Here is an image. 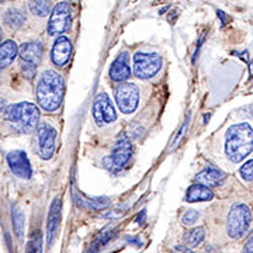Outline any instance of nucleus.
Listing matches in <instances>:
<instances>
[{
  "mask_svg": "<svg viewBox=\"0 0 253 253\" xmlns=\"http://www.w3.org/2000/svg\"><path fill=\"white\" fill-rule=\"evenodd\" d=\"M63 91L65 83L62 76L55 71H45L40 76L36 89V97L40 107L48 113L58 110L62 103Z\"/></svg>",
  "mask_w": 253,
  "mask_h": 253,
  "instance_id": "1",
  "label": "nucleus"
},
{
  "mask_svg": "<svg viewBox=\"0 0 253 253\" xmlns=\"http://www.w3.org/2000/svg\"><path fill=\"white\" fill-rule=\"evenodd\" d=\"M253 151V128L248 123L229 126L225 135V154L231 162L239 163Z\"/></svg>",
  "mask_w": 253,
  "mask_h": 253,
  "instance_id": "2",
  "label": "nucleus"
},
{
  "mask_svg": "<svg viewBox=\"0 0 253 253\" xmlns=\"http://www.w3.org/2000/svg\"><path fill=\"white\" fill-rule=\"evenodd\" d=\"M4 116L9 126L18 134H30L33 129H36L38 120H40V111L33 103H18L14 106H10L9 109L4 110Z\"/></svg>",
  "mask_w": 253,
  "mask_h": 253,
  "instance_id": "3",
  "label": "nucleus"
},
{
  "mask_svg": "<svg viewBox=\"0 0 253 253\" xmlns=\"http://www.w3.org/2000/svg\"><path fill=\"white\" fill-rule=\"evenodd\" d=\"M252 222V212L246 204L236 203L232 206L229 215H228V222H226V232L229 238L232 239H242Z\"/></svg>",
  "mask_w": 253,
  "mask_h": 253,
  "instance_id": "4",
  "label": "nucleus"
},
{
  "mask_svg": "<svg viewBox=\"0 0 253 253\" xmlns=\"http://www.w3.org/2000/svg\"><path fill=\"white\" fill-rule=\"evenodd\" d=\"M134 75L138 79H151L162 68V58L155 52H136L134 55Z\"/></svg>",
  "mask_w": 253,
  "mask_h": 253,
  "instance_id": "5",
  "label": "nucleus"
},
{
  "mask_svg": "<svg viewBox=\"0 0 253 253\" xmlns=\"http://www.w3.org/2000/svg\"><path fill=\"white\" fill-rule=\"evenodd\" d=\"M131 156H132V145L126 135H123L121 138H118V141L113 148V152L109 158L104 159V163L107 165L109 169L118 172L126 168Z\"/></svg>",
  "mask_w": 253,
  "mask_h": 253,
  "instance_id": "6",
  "label": "nucleus"
},
{
  "mask_svg": "<svg viewBox=\"0 0 253 253\" xmlns=\"http://www.w3.org/2000/svg\"><path fill=\"white\" fill-rule=\"evenodd\" d=\"M72 13L71 6L66 1H59L51 13L48 21V34L49 36H59L71 27Z\"/></svg>",
  "mask_w": 253,
  "mask_h": 253,
  "instance_id": "7",
  "label": "nucleus"
},
{
  "mask_svg": "<svg viewBox=\"0 0 253 253\" xmlns=\"http://www.w3.org/2000/svg\"><path fill=\"white\" fill-rule=\"evenodd\" d=\"M118 109L124 114L134 113L139 104V90L134 83H121L114 90Z\"/></svg>",
  "mask_w": 253,
  "mask_h": 253,
  "instance_id": "8",
  "label": "nucleus"
},
{
  "mask_svg": "<svg viewBox=\"0 0 253 253\" xmlns=\"http://www.w3.org/2000/svg\"><path fill=\"white\" fill-rule=\"evenodd\" d=\"M93 118L99 126L113 124L117 120L116 109L106 93H99L93 103Z\"/></svg>",
  "mask_w": 253,
  "mask_h": 253,
  "instance_id": "9",
  "label": "nucleus"
},
{
  "mask_svg": "<svg viewBox=\"0 0 253 253\" xmlns=\"http://www.w3.org/2000/svg\"><path fill=\"white\" fill-rule=\"evenodd\" d=\"M37 138H38V151L42 159H51L55 152V138L56 131L48 123H40L37 126Z\"/></svg>",
  "mask_w": 253,
  "mask_h": 253,
  "instance_id": "10",
  "label": "nucleus"
},
{
  "mask_svg": "<svg viewBox=\"0 0 253 253\" xmlns=\"http://www.w3.org/2000/svg\"><path fill=\"white\" fill-rule=\"evenodd\" d=\"M7 163H9L10 170L14 173L17 177L24 179V180H27V179L31 177L33 170H31V166H30L26 152H23V151H13V152H10L7 155Z\"/></svg>",
  "mask_w": 253,
  "mask_h": 253,
  "instance_id": "11",
  "label": "nucleus"
},
{
  "mask_svg": "<svg viewBox=\"0 0 253 253\" xmlns=\"http://www.w3.org/2000/svg\"><path fill=\"white\" fill-rule=\"evenodd\" d=\"M61 208H62V200L56 197L51 204L49 214H48V222H46V235H48V245L54 244L58 229H59V221H61Z\"/></svg>",
  "mask_w": 253,
  "mask_h": 253,
  "instance_id": "12",
  "label": "nucleus"
},
{
  "mask_svg": "<svg viewBox=\"0 0 253 253\" xmlns=\"http://www.w3.org/2000/svg\"><path fill=\"white\" fill-rule=\"evenodd\" d=\"M129 55L128 52H121L118 55V58L113 62L111 68H110V78L111 81L123 83L126 82L129 76H131V68H129Z\"/></svg>",
  "mask_w": 253,
  "mask_h": 253,
  "instance_id": "13",
  "label": "nucleus"
},
{
  "mask_svg": "<svg viewBox=\"0 0 253 253\" xmlns=\"http://www.w3.org/2000/svg\"><path fill=\"white\" fill-rule=\"evenodd\" d=\"M72 54V42L66 37H58L52 46V62L56 66H65Z\"/></svg>",
  "mask_w": 253,
  "mask_h": 253,
  "instance_id": "14",
  "label": "nucleus"
},
{
  "mask_svg": "<svg viewBox=\"0 0 253 253\" xmlns=\"http://www.w3.org/2000/svg\"><path fill=\"white\" fill-rule=\"evenodd\" d=\"M226 179V174L218 168H206L204 170L196 176V181L201 183L207 187H217L221 186Z\"/></svg>",
  "mask_w": 253,
  "mask_h": 253,
  "instance_id": "15",
  "label": "nucleus"
},
{
  "mask_svg": "<svg viewBox=\"0 0 253 253\" xmlns=\"http://www.w3.org/2000/svg\"><path fill=\"white\" fill-rule=\"evenodd\" d=\"M20 58L21 62L34 63L38 66L42 58V44L40 41H30L20 46Z\"/></svg>",
  "mask_w": 253,
  "mask_h": 253,
  "instance_id": "16",
  "label": "nucleus"
},
{
  "mask_svg": "<svg viewBox=\"0 0 253 253\" xmlns=\"http://www.w3.org/2000/svg\"><path fill=\"white\" fill-rule=\"evenodd\" d=\"M73 201L78 207L83 210H104L110 206V200L107 197L87 199L76 189H73Z\"/></svg>",
  "mask_w": 253,
  "mask_h": 253,
  "instance_id": "17",
  "label": "nucleus"
},
{
  "mask_svg": "<svg viewBox=\"0 0 253 253\" xmlns=\"http://www.w3.org/2000/svg\"><path fill=\"white\" fill-rule=\"evenodd\" d=\"M214 199V193L208 189L207 186L201 184V183H196L193 186H190L186 194V200L189 203H199V201H210Z\"/></svg>",
  "mask_w": 253,
  "mask_h": 253,
  "instance_id": "18",
  "label": "nucleus"
},
{
  "mask_svg": "<svg viewBox=\"0 0 253 253\" xmlns=\"http://www.w3.org/2000/svg\"><path fill=\"white\" fill-rule=\"evenodd\" d=\"M18 49L14 41L9 40V41L1 42V46H0V65H1V69L7 68L10 63L16 59Z\"/></svg>",
  "mask_w": 253,
  "mask_h": 253,
  "instance_id": "19",
  "label": "nucleus"
},
{
  "mask_svg": "<svg viewBox=\"0 0 253 253\" xmlns=\"http://www.w3.org/2000/svg\"><path fill=\"white\" fill-rule=\"evenodd\" d=\"M28 9L34 16L45 17L51 11V0H30Z\"/></svg>",
  "mask_w": 253,
  "mask_h": 253,
  "instance_id": "20",
  "label": "nucleus"
},
{
  "mask_svg": "<svg viewBox=\"0 0 253 253\" xmlns=\"http://www.w3.org/2000/svg\"><path fill=\"white\" fill-rule=\"evenodd\" d=\"M4 21L10 28H18L21 27L26 21V17L23 14V11H20L17 9H11L9 11H6L4 14Z\"/></svg>",
  "mask_w": 253,
  "mask_h": 253,
  "instance_id": "21",
  "label": "nucleus"
},
{
  "mask_svg": "<svg viewBox=\"0 0 253 253\" xmlns=\"http://www.w3.org/2000/svg\"><path fill=\"white\" fill-rule=\"evenodd\" d=\"M13 228L14 232L20 241H23V235H24V214L21 210H18L17 207H13Z\"/></svg>",
  "mask_w": 253,
  "mask_h": 253,
  "instance_id": "22",
  "label": "nucleus"
},
{
  "mask_svg": "<svg viewBox=\"0 0 253 253\" xmlns=\"http://www.w3.org/2000/svg\"><path fill=\"white\" fill-rule=\"evenodd\" d=\"M204 238H206L204 228H194V229H191V231L187 232V235H186V244L191 246V248H196V246H199L204 241Z\"/></svg>",
  "mask_w": 253,
  "mask_h": 253,
  "instance_id": "23",
  "label": "nucleus"
},
{
  "mask_svg": "<svg viewBox=\"0 0 253 253\" xmlns=\"http://www.w3.org/2000/svg\"><path fill=\"white\" fill-rule=\"evenodd\" d=\"M111 231H104V232H101L99 236H97V239L90 245V248L87 249V252L86 253H99V251L104 246V245L109 242V239L111 238Z\"/></svg>",
  "mask_w": 253,
  "mask_h": 253,
  "instance_id": "24",
  "label": "nucleus"
},
{
  "mask_svg": "<svg viewBox=\"0 0 253 253\" xmlns=\"http://www.w3.org/2000/svg\"><path fill=\"white\" fill-rule=\"evenodd\" d=\"M27 253H42V241H41L40 232H37V235L33 238V241L28 244Z\"/></svg>",
  "mask_w": 253,
  "mask_h": 253,
  "instance_id": "25",
  "label": "nucleus"
},
{
  "mask_svg": "<svg viewBox=\"0 0 253 253\" xmlns=\"http://www.w3.org/2000/svg\"><path fill=\"white\" fill-rule=\"evenodd\" d=\"M239 174L245 181L253 180V159L245 163L244 166L241 168V170H239Z\"/></svg>",
  "mask_w": 253,
  "mask_h": 253,
  "instance_id": "26",
  "label": "nucleus"
},
{
  "mask_svg": "<svg viewBox=\"0 0 253 253\" xmlns=\"http://www.w3.org/2000/svg\"><path fill=\"white\" fill-rule=\"evenodd\" d=\"M200 214L199 211H196V210H189L184 215H183V218H181V222L184 224V225H193L194 222H197V219H199Z\"/></svg>",
  "mask_w": 253,
  "mask_h": 253,
  "instance_id": "27",
  "label": "nucleus"
},
{
  "mask_svg": "<svg viewBox=\"0 0 253 253\" xmlns=\"http://www.w3.org/2000/svg\"><path fill=\"white\" fill-rule=\"evenodd\" d=\"M21 69H23V73L27 79H33L36 76L37 72V65L34 63H28V62H21Z\"/></svg>",
  "mask_w": 253,
  "mask_h": 253,
  "instance_id": "28",
  "label": "nucleus"
},
{
  "mask_svg": "<svg viewBox=\"0 0 253 253\" xmlns=\"http://www.w3.org/2000/svg\"><path fill=\"white\" fill-rule=\"evenodd\" d=\"M187 126H189V118L186 120V123H184V126H183V128H181V129H180V132H179V135L176 136V139H174V142H173V148L179 145V141H180L181 136L184 135V132H186V129H187Z\"/></svg>",
  "mask_w": 253,
  "mask_h": 253,
  "instance_id": "29",
  "label": "nucleus"
},
{
  "mask_svg": "<svg viewBox=\"0 0 253 253\" xmlns=\"http://www.w3.org/2000/svg\"><path fill=\"white\" fill-rule=\"evenodd\" d=\"M239 114H241V116H245V117L253 118V104L246 106V107H242V109L239 110Z\"/></svg>",
  "mask_w": 253,
  "mask_h": 253,
  "instance_id": "30",
  "label": "nucleus"
},
{
  "mask_svg": "<svg viewBox=\"0 0 253 253\" xmlns=\"http://www.w3.org/2000/svg\"><path fill=\"white\" fill-rule=\"evenodd\" d=\"M244 253H253V236L246 241L244 248Z\"/></svg>",
  "mask_w": 253,
  "mask_h": 253,
  "instance_id": "31",
  "label": "nucleus"
},
{
  "mask_svg": "<svg viewBox=\"0 0 253 253\" xmlns=\"http://www.w3.org/2000/svg\"><path fill=\"white\" fill-rule=\"evenodd\" d=\"M217 14L221 18V23H222V27L226 24V21H228V16H226L224 11H221V10H217Z\"/></svg>",
  "mask_w": 253,
  "mask_h": 253,
  "instance_id": "32",
  "label": "nucleus"
},
{
  "mask_svg": "<svg viewBox=\"0 0 253 253\" xmlns=\"http://www.w3.org/2000/svg\"><path fill=\"white\" fill-rule=\"evenodd\" d=\"M145 215H146V212H145V211H141V214L136 217V222H138L139 225H142L145 222Z\"/></svg>",
  "mask_w": 253,
  "mask_h": 253,
  "instance_id": "33",
  "label": "nucleus"
},
{
  "mask_svg": "<svg viewBox=\"0 0 253 253\" xmlns=\"http://www.w3.org/2000/svg\"><path fill=\"white\" fill-rule=\"evenodd\" d=\"M176 251H179V252L181 253H193L190 249H187V248H183V246H177V248H176Z\"/></svg>",
  "mask_w": 253,
  "mask_h": 253,
  "instance_id": "34",
  "label": "nucleus"
},
{
  "mask_svg": "<svg viewBox=\"0 0 253 253\" xmlns=\"http://www.w3.org/2000/svg\"><path fill=\"white\" fill-rule=\"evenodd\" d=\"M204 120H206V123H208V120H210V114H207V116L204 117Z\"/></svg>",
  "mask_w": 253,
  "mask_h": 253,
  "instance_id": "35",
  "label": "nucleus"
}]
</instances>
